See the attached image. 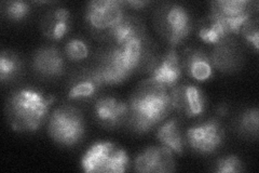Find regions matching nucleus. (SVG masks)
I'll use <instances>...</instances> for the list:
<instances>
[{
	"label": "nucleus",
	"mask_w": 259,
	"mask_h": 173,
	"mask_svg": "<svg viewBox=\"0 0 259 173\" xmlns=\"http://www.w3.org/2000/svg\"><path fill=\"white\" fill-rule=\"evenodd\" d=\"M152 87L142 89L130 101L128 121L139 133L150 131L163 120L172 107L171 93L166 88L150 81Z\"/></svg>",
	"instance_id": "f257e3e1"
},
{
	"label": "nucleus",
	"mask_w": 259,
	"mask_h": 173,
	"mask_svg": "<svg viewBox=\"0 0 259 173\" xmlns=\"http://www.w3.org/2000/svg\"><path fill=\"white\" fill-rule=\"evenodd\" d=\"M54 98L34 89H20L8 102V114L13 129L34 132L42 125Z\"/></svg>",
	"instance_id": "f03ea898"
},
{
	"label": "nucleus",
	"mask_w": 259,
	"mask_h": 173,
	"mask_svg": "<svg viewBox=\"0 0 259 173\" xmlns=\"http://www.w3.org/2000/svg\"><path fill=\"white\" fill-rule=\"evenodd\" d=\"M81 167L88 173H123L128 167V156L116 144L99 142L84 153Z\"/></svg>",
	"instance_id": "7ed1b4c3"
},
{
	"label": "nucleus",
	"mask_w": 259,
	"mask_h": 173,
	"mask_svg": "<svg viewBox=\"0 0 259 173\" xmlns=\"http://www.w3.org/2000/svg\"><path fill=\"white\" fill-rule=\"evenodd\" d=\"M48 130L56 143L64 146L76 145L85 132L83 117L75 107L63 105L53 112Z\"/></svg>",
	"instance_id": "20e7f679"
},
{
	"label": "nucleus",
	"mask_w": 259,
	"mask_h": 173,
	"mask_svg": "<svg viewBox=\"0 0 259 173\" xmlns=\"http://www.w3.org/2000/svg\"><path fill=\"white\" fill-rule=\"evenodd\" d=\"M252 3L247 0H217L210 4L207 18L220 23L229 34H239L250 21Z\"/></svg>",
	"instance_id": "39448f33"
},
{
	"label": "nucleus",
	"mask_w": 259,
	"mask_h": 173,
	"mask_svg": "<svg viewBox=\"0 0 259 173\" xmlns=\"http://www.w3.org/2000/svg\"><path fill=\"white\" fill-rule=\"evenodd\" d=\"M225 131L217 119L198 123L187 130V140L193 151L199 154H212L223 144Z\"/></svg>",
	"instance_id": "423d86ee"
},
{
	"label": "nucleus",
	"mask_w": 259,
	"mask_h": 173,
	"mask_svg": "<svg viewBox=\"0 0 259 173\" xmlns=\"http://www.w3.org/2000/svg\"><path fill=\"white\" fill-rule=\"evenodd\" d=\"M123 6L119 0H94L87 6L85 20L95 29L108 30L124 16Z\"/></svg>",
	"instance_id": "0eeeda50"
},
{
	"label": "nucleus",
	"mask_w": 259,
	"mask_h": 173,
	"mask_svg": "<svg viewBox=\"0 0 259 173\" xmlns=\"http://www.w3.org/2000/svg\"><path fill=\"white\" fill-rule=\"evenodd\" d=\"M173 153L164 146H150L134 161V169L142 173H164L174 171Z\"/></svg>",
	"instance_id": "6e6552de"
},
{
	"label": "nucleus",
	"mask_w": 259,
	"mask_h": 173,
	"mask_svg": "<svg viewBox=\"0 0 259 173\" xmlns=\"http://www.w3.org/2000/svg\"><path fill=\"white\" fill-rule=\"evenodd\" d=\"M172 107L182 111L190 118L198 117L205 111V96L201 90L193 85L176 86L171 91Z\"/></svg>",
	"instance_id": "1a4fd4ad"
},
{
	"label": "nucleus",
	"mask_w": 259,
	"mask_h": 173,
	"mask_svg": "<svg viewBox=\"0 0 259 173\" xmlns=\"http://www.w3.org/2000/svg\"><path fill=\"white\" fill-rule=\"evenodd\" d=\"M144 40L139 39L131 41L125 45L117 46L105 55L104 61H106L120 71L131 76L133 72L139 66L144 55Z\"/></svg>",
	"instance_id": "9d476101"
},
{
	"label": "nucleus",
	"mask_w": 259,
	"mask_h": 173,
	"mask_svg": "<svg viewBox=\"0 0 259 173\" xmlns=\"http://www.w3.org/2000/svg\"><path fill=\"white\" fill-rule=\"evenodd\" d=\"M164 35L171 46L175 47L189 36L191 19L188 11L180 5L168 7L163 15Z\"/></svg>",
	"instance_id": "9b49d317"
},
{
	"label": "nucleus",
	"mask_w": 259,
	"mask_h": 173,
	"mask_svg": "<svg viewBox=\"0 0 259 173\" xmlns=\"http://www.w3.org/2000/svg\"><path fill=\"white\" fill-rule=\"evenodd\" d=\"M182 75V66L178 54L174 48H171L166 54L162 57L151 71L150 81L155 82L164 88H171L177 86V82Z\"/></svg>",
	"instance_id": "f8f14e48"
},
{
	"label": "nucleus",
	"mask_w": 259,
	"mask_h": 173,
	"mask_svg": "<svg viewBox=\"0 0 259 173\" xmlns=\"http://www.w3.org/2000/svg\"><path fill=\"white\" fill-rule=\"evenodd\" d=\"M95 116L104 126L118 127L128 118V105L116 97H102L95 103Z\"/></svg>",
	"instance_id": "ddd939ff"
},
{
	"label": "nucleus",
	"mask_w": 259,
	"mask_h": 173,
	"mask_svg": "<svg viewBox=\"0 0 259 173\" xmlns=\"http://www.w3.org/2000/svg\"><path fill=\"white\" fill-rule=\"evenodd\" d=\"M32 66L38 74L45 77H59L65 72L63 56L55 47L39 49L32 57Z\"/></svg>",
	"instance_id": "4468645a"
},
{
	"label": "nucleus",
	"mask_w": 259,
	"mask_h": 173,
	"mask_svg": "<svg viewBox=\"0 0 259 173\" xmlns=\"http://www.w3.org/2000/svg\"><path fill=\"white\" fill-rule=\"evenodd\" d=\"M70 13L65 8H59L49 13L42 23L44 34L52 40L62 39L69 28Z\"/></svg>",
	"instance_id": "2eb2a0df"
},
{
	"label": "nucleus",
	"mask_w": 259,
	"mask_h": 173,
	"mask_svg": "<svg viewBox=\"0 0 259 173\" xmlns=\"http://www.w3.org/2000/svg\"><path fill=\"white\" fill-rule=\"evenodd\" d=\"M186 70L198 81H206L213 76V65L208 55L202 50H192L186 59Z\"/></svg>",
	"instance_id": "dca6fc26"
},
{
	"label": "nucleus",
	"mask_w": 259,
	"mask_h": 173,
	"mask_svg": "<svg viewBox=\"0 0 259 173\" xmlns=\"http://www.w3.org/2000/svg\"><path fill=\"white\" fill-rule=\"evenodd\" d=\"M108 34L117 44V46L125 45L134 40L143 39L139 24L133 19L126 18L125 15L108 29Z\"/></svg>",
	"instance_id": "f3484780"
},
{
	"label": "nucleus",
	"mask_w": 259,
	"mask_h": 173,
	"mask_svg": "<svg viewBox=\"0 0 259 173\" xmlns=\"http://www.w3.org/2000/svg\"><path fill=\"white\" fill-rule=\"evenodd\" d=\"M157 139L162 146L168 148L172 153L183 154V140L177 120L171 119L163 123L157 131Z\"/></svg>",
	"instance_id": "a211bd4d"
},
{
	"label": "nucleus",
	"mask_w": 259,
	"mask_h": 173,
	"mask_svg": "<svg viewBox=\"0 0 259 173\" xmlns=\"http://www.w3.org/2000/svg\"><path fill=\"white\" fill-rule=\"evenodd\" d=\"M101 87L102 85L96 80L91 72L77 79L75 84L71 86L67 96L69 100H85V98L92 97Z\"/></svg>",
	"instance_id": "6ab92c4d"
},
{
	"label": "nucleus",
	"mask_w": 259,
	"mask_h": 173,
	"mask_svg": "<svg viewBox=\"0 0 259 173\" xmlns=\"http://www.w3.org/2000/svg\"><path fill=\"white\" fill-rule=\"evenodd\" d=\"M210 62H212L213 66L217 67L220 71H230L234 68V65H236L234 51L228 45H226V43L217 45L216 50L212 55V59H210Z\"/></svg>",
	"instance_id": "aec40b11"
},
{
	"label": "nucleus",
	"mask_w": 259,
	"mask_h": 173,
	"mask_svg": "<svg viewBox=\"0 0 259 173\" xmlns=\"http://www.w3.org/2000/svg\"><path fill=\"white\" fill-rule=\"evenodd\" d=\"M21 71L19 56L10 51H3L0 55V80L6 82L18 75Z\"/></svg>",
	"instance_id": "412c9836"
},
{
	"label": "nucleus",
	"mask_w": 259,
	"mask_h": 173,
	"mask_svg": "<svg viewBox=\"0 0 259 173\" xmlns=\"http://www.w3.org/2000/svg\"><path fill=\"white\" fill-rule=\"evenodd\" d=\"M259 127V111L257 107L248 109L242 114L240 119V128L243 133L257 137Z\"/></svg>",
	"instance_id": "4be33fe9"
},
{
	"label": "nucleus",
	"mask_w": 259,
	"mask_h": 173,
	"mask_svg": "<svg viewBox=\"0 0 259 173\" xmlns=\"http://www.w3.org/2000/svg\"><path fill=\"white\" fill-rule=\"evenodd\" d=\"M90 49L84 40L80 38H72L65 46V53L71 61H81L88 57Z\"/></svg>",
	"instance_id": "5701e85b"
},
{
	"label": "nucleus",
	"mask_w": 259,
	"mask_h": 173,
	"mask_svg": "<svg viewBox=\"0 0 259 173\" xmlns=\"http://www.w3.org/2000/svg\"><path fill=\"white\" fill-rule=\"evenodd\" d=\"M30 11L29 4L25 2H9L6 4L5 14L13 22H21L26 18Z\"/></svg>",
	"instance_id": "b1692460"
},
{
	"label": "nucleus",
	"mask_w": 259,
	"mask_h": 173,
	"mask_svg": "<svg viewBox=\"0 0 259 173\" xmlns=\"http://www.w3.org/2000/svg\"><path fill=\"white\" fill-rule=\"evenodd\" d=\"M216 172L218 173H238L244 170L243 162L234 155L221 158L216 162Z\"/></svg>",
	"instance_id": "393cba45"
},
{
	"label": "nucleus",
	"mask_w": 259,
	"mask_h": 173,
	"mask_svg": "<svg viewBox=\"0 0 259 173\" xmlns=\"http://www.w3.org/2000/svg\"><path fill=\"white\" fill-rule=\"evenodd\" d=\"M241 31H242V35L244 36V38L255 48L256 51H258V49H259V31H258L257 23L252 21V20L248 21L245 24V25L242 27Z\"/></svg>",
	"instance_id": "a878e982"
},
{
	"label": "nucleus",
	"mask_w": 259,
	"mask_h": 173,
	"mask_svg": "<svg viewBox=\"0 0 259 173\" xmlns=\"http://www.w3.org/2000/svg\"><path fill=\"white\" fill-rule=\"evenodd\" d=\"M124 5L134 8V9H143L144 7L147 6L148 2H143V0H130V2H123Z\"/></svg>",
	"instance_id": "bb28decb"
}]
</instances>
